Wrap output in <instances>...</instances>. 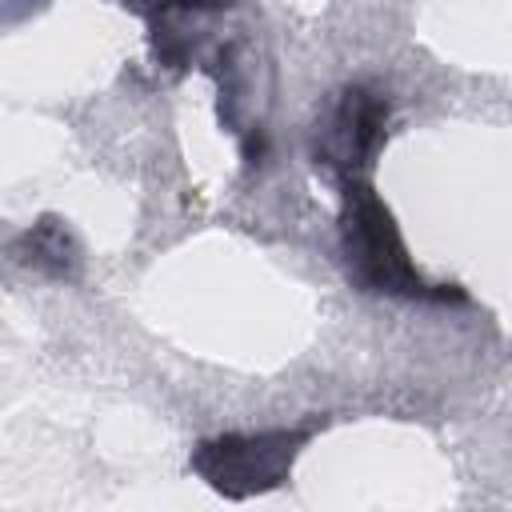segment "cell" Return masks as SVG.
I'll return each mask as SVG.
<instances>
[{"mask_svg": "<svg viewBox=\"0 0 512 512\" xmlns=\"http://www.w3.org/2000/svg\"><path fill=\"white\" fill-rule=\"evenodd\" d=\"M312 424L296 428H260V432H220L192 448L188 468L224 500H248L280 488L312 440Z\"/></svg>", "mask_w": 512, "mask_h": 512, "instance_id": "cell-2", "label": "cell"}, {"mask_svg": "<svg viewBox=\"0 0 512 512\" xmlns=\"http://www.w3.org/2000/svg\"><path fill=\"white\" fill-rule=\"evenodd\" d=\"M120 4L140 16H168V12H216L228 8L232 0H120Z\"/></svg>", "mask_w": 512, "mask_h": 512, "instance_id": "cell-5", "label": "cell"}, {"mask_svg": "<svg viewBox=\"0 0 512 512\" xmlns=\"http://www.w3.org/2000/svg\"><path fill=\"white\" fill-rule=\"evenodd\" d=\"M12 256L24 268H36V272H44L52 280H72L76 268H80V248H76L72 232L56 216H44L28 232H20L16 244H12Z\"/></svg>", "mask_w": 512, "mask_h": 512, "instance_id": "cell-4", "label": "cell"}, {"mask_svg": "<svg viewBox=\"0 0 512 512\" xmlns=\"http://www.w3.org/2000/svg\"><path fill=\"white\" fill-rule=\"evenodd\" d=\"M340 196V260L352 288L372 296H400V300H464V292L448 284H428L412 264L404 236L372 188V176H344L336 180Z\"/></svg>", "mask_w": 512, "mask_h": 512, "instance_id": "cell-1", "label": "cell"}, {"mask_svg": "<svg viewBox=\"0 0 512 512\" xmlns=\"http://www.w3.org/2000/svg\"><path fill=\"white\" fill-rule=\"evenodd\" d=\"M392 100L372 84L340 88L312 128V164L336 184L344 176H372V164L388 140Z\"/></svg>", "mask_w": 512, "mask_h": 512, "instance_id": "cell-3", "label": "cell"}]
</instances>
